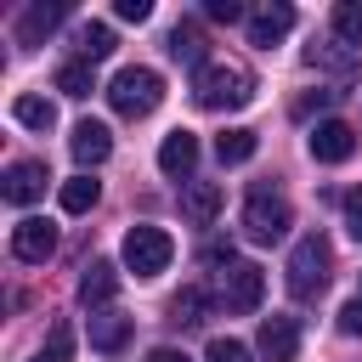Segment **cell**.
<instances>
[{
  "instance_id": "f546056e",
  "label": "cell",
  "mask_w": 362,
  "mask_h": 362,
  "mask_svg": "<svg viewBox=\"0 0 362 362\" xmlns=\"http://www.w3.org/2000/svg\"><path fill=\"white\" fill-rule=\"evenodd\" d=\"M339 334H351V339H356V334H362V294H356V300H345V305H339Z\"/></svg>"
},
{
  "instance_id": "44dd1931",
  "label": "cell",
  "mask_w": 362,
  "mask_h": 362,
  "mask_svg": "<svg viewBox=\"0 0 362 362\" xmlns=\"http://www.w3.org/2000/svg\"><path fill=\"white\" fill-rule=\"evenodd\" d=\"M11 119L28 124V130H51V124H57V107H51L45 96H17V102H11Z\"/></svg>"
},
{
  "instance_id": "4316f807",
  "label": "cell",
  "mask_w": 362,
  "mask_h": 362,
  "mask_svg": "<svg viewBox=\"0 0 362 362\" xmlns=\"http://www.w3.org/2000/svg\"><path fill=\"white\" fill-rule=\"evenodd\" d=\"M68 351H74V328H68V322H51V339H45V351H34L28 362H68Z\"/></svg>"
},
{
  "instance_id": "30bf717a",
  "label": "cell",
  "mask_w": 362,
  "mask_h": 362,
  "mask_svg": "<svg viewBox=\"0 0 362 362\" xmlns=\"http://www.w3.org/2000/svg\"><path fill=\"white\" fill-rule=\"evenodd\" d=\"M255 345H260L266 362H294V351H300V317H277V311H272V317L260 322Z\"/></svg>"
},
{
  "instance_id": "52a82bcc",
  "label": "cell",
  "mask_w": 362,
  "mask_h": 362,
  "mask_svg": "<svg viewBox=\"0 0 362 362\" xmlns=\"http://www.w3.org/2000/svg\"><path fill=\"white\" fill-rule=\"evenodd\" d=\"M305 147H311L317 164H345V158L356 153V130H351L345 119H322V124H311Z\"/></svg>"
},
{
  "instance_id": "1f68e13d",
  "label": "cell",
  "mask_w": 362,
  "mask_h": 362,
  "mask_svg": "<svg viewBox=\"0 0 362 362\" xmlns=\"http://www.w3.org/2000/svg\"><path fill=\"white\" fill-rule=\"evenodd\" d=\"M147 11H153V0H119V17L124 23H147Z\"/></svg>"
},
{
  "instance_id": "d6986e66",
  "label": "cell",
  "mask_w": 362,
  "mask_h": 362,
  "mask_svg": "<svg viewBox=\"0 0 362 362\" xmlns=\"http://www.w3.org/2000/svg\"><path fill=\"white\" fill-rule=\"evenodd\" d=\"M170 57L204 68V28H198V23H175V28H170Z\"/></svg>"
},
{
  "instance_id": "d6a6232c",
  "label": "cell",
  "mask_w": 362,
  "mask_h": 362,
  "mask_svg": "<svg viewBox=\"0 0 362 362\" xmlns=\"http://www.w3.org/2000/svg\"><path fill=\"white\" fill-rule=\"evenodd\" d=\"M334 102V90H317V96H305V102H294V113L300 119H311V107H328Z\"/></svg>"
},
{
  "instance_id": "ffe728a7",
  "label": "cell",
  "mask_w": 362,
  "mask_h": 362,
  "mask_svg": "<svg viewBox=\"0 0 362 362\" xmlns=\"http://www.w3.org/2000/svg\"><path fill=\"white\" fill-rule=\"evenodd\" d=\"M305 62H311V68H328V74H356V51H351L345 40H334V45H311Z\"/></svg>"
},
{
  "instance_id": "8992f818",
  "label": "cell",
  "mask_w": 362,
  "mask_h": 362,
  "mask_svg": "<svg viewBox=\"0 0 362 362\" xmlns=\"http://www.w3.org/2000/svg\"><path fill=\"white\" fill-rule=\"evenodd\" d=\"M215 288H221L226 311H255L260 294H266V272L255 260H232L226 272H215Z\"/></svg>"
},
{
  "instance_id": "8fae6325",
  "label": "cell",
  "mask_w": 362,
  "mask_h": 362,
  "mask_svg": "<svg viewBox=\"0 0 362 362\" xmlns=\"http://www.w3.org/2000/svg\"><path fill=\"white\" fill-rule=\"evenodd\" d=\"M288 28H294V6L288 0H266L260 11H249V45H266L272 51Z\"/></svg>"
},
{
  "instance_id": "ac0fdd59",
  "label": "cell",
  "mask_w": 362,
  "mask_h": 362,
  "mask_svg": "<svg viewBox=\"0 0 362 362\" xmlns=\"http://www.w3.org/2000/svg\"><path fill=\"white\" fill-rule=\"evenodd\" d=\"M74 51H79V62H102V57L113 51V28H107V23H85V28L74 34Z\"/></svg>"
},
{
  "instance_id": "2e32d148",
  "label": "cell",
  "mask_w": 362,
  "mask_h": 362,
  "mask_svg": "<svg viewBox=\"0 0 362 362\" xmlns=\"http://www.w3.org/2000/svg\"><path fill=\"white\" fill-rule=\"evenodd\" d=\"M124 339H130V317H119V311H90V345H96V351H124Z\"/></svg>"
},
{
  "instance_id": "83f0119b",
  "label": "cell",
  "mask_w": 362,
  "mask_h": 362,
  "mask_svg": "<svg viewBox=\"0 0 362 362\" xmlns=\"http://www.w3.org/2000/svg\"><path fill=\"white\" fill-rule=\"evenodd\" d=\"M204 362H249V345H238V339H209Z\"/></svg>"
},
{
  "instance_id": "7402d4cb",
  "label": "cell",
  "mask_w": 362,
  "mask_h": 362,
  "mask_svg": "<svg viewBox=\"0 0 362 362\" xmlns=\"http://www.w3.org/2000/svg\"><path fill=\"white\" fill-rule=\"evenodd\" d=\"M215 153H221V164H243V158H255V130H243V124L221 130V136H215Z\"/></svg>"
},
{
  "instance_id": "836d02e7",
  "label": "cell",
  "mask_w": 362,
  "mask_h": 362,
  "mask_svg": "<svg viewBox=\"0 0 362 362\" xmlns=\"http://www.w3.org/2000/svg\"><path fill=\"white\" fill-rule=\"evenodd\" d=\"M147 362H192V356L175 351V345H158V351H147Z\"/></svg>"
},
{
  "instance_id": "603a6c76",
  "label": "cell",
  "mask_w": 362,
  "mask_h": 362,
  "mask_svg": "<svg viewBox=\"0 0 362 362\" xmlns=\"http://www.w3.org/2000/svg\"><path fill=\"white\" fill-rule=\"evenodd\" d=\"M57 198H62V209H68V215H85V209L102 198V181H90V175H74V181H62V192H57Z\"/></svg>"
},
{
  "instance_id": "7a4b0ae2",
  "label": "cell",
  "mask_w": 362,
  "mask_h": 362,
  "mask_svg": "<svg viewBox=\"0 0 362 362\" xmlns=\"http://www.w3.org/2000/svg\"><path fill=\"white\" fill-rule=\"evenodd\" d=\"M288 294L294 300H317L322 288H328V272H334V249H328V238L322 232H305L294 249H288Z\"/></svg>"
},
{
  "instance_id": "cb8c5ba5",
  "label": "cell",
  "mask_w": 362,
  "mask_h": 362,
  "mask_svg": "<svg viewBox=\"0 0 362 362\" xmlns=\"http://www.w3.org/2000/svg\"><path fill=\"white\" fill-rule=\"evenodd\" d=\"M328 23H334V40L362 45V0H339V6L328 11Z\"/></svg>"
},
{
  "instance_id": "5bb4252c",
  "label": "cell",
  "mask_w": 362,
  "mask_h": 362,
  "mask_svg": "<svg viewBox=\"0 0 362 362\" xmlns=\"http://www.w3.org/2000/svg\"><path fill=\"white\" fill-rule=\"evenodd\" d=\"M181 215H187L192 226H209V221L221 215V187H215V181H187V187H181Z\"/></svg>"
},
{
  "instance_id": "4dcf8cb0",
  "label": "cell",
  "mask_w": 362,
  "mask_h": 362,
  "mask_svg": "<svg viewBox=\"0 0 362 362\" xmlns=\"http://www.w3.org/2000/svg\"><path fill=\"white\" fill-rule=\"evenodd\" d=\"M204 11H209V17H215V23H243V17H249V11H243V6H238V0H209V6H204Z\"/></svg>"
},
{
  "instance_id": "7c38bea8",
  "label": "cell",
  "mask_w": 362,
  "mask_h": 362,
  "mask_svg": "<svg viewBox=\"0 0 362 362\" xmlns=\"http://www.w3.org/2000/svg\"><path fill=\"white\" fill-rule=\"evenodd\" d=\"M68 147H74V158H79V175H85V170H96V164L113 153V130H107L102 119H79Z\"/></svg>"
},
{
  "instance_id": "9a60e30c",
  "label": "cell",
  "mask_w": 362,
  "mask_h": 362,
  "mask_svg": "<svg viewBox=\"0 0 362 362\" xmlns=\"http://www.w3.org/2000/svg\"><path fill=\"white\" fill-rule=\"evenodd\" d=\"M113 288H119L113 260H90V266H85V277H79V300L96 311V305H107V300H113Z\"/></svg>"
},
{
  "instance_id": "d4e9b609",
  "label": "cell",
  "mask_w": 362,
  "mask_h": 362,
  "mask_svg": "<svg viewBox=\"0 0 362 362\" xmlns=\"http://www.w3.org/2000/svg\"><path fill=\"white\" fill-rule=\"evenodd\" d=\"M57 90H62V96H90V90H96L90 62H62V68H57Z\"/></svg>"
},
{
  "instance_id": "5b68a950",
  "label": "cell",
  "mask_w": 362,
  "mask_h": 362,
  "mask_svg": "<svg viewBox=\"0 0 362 362\" xmlns=\"http://www.w3.org/2000/svg\"><path fill=\"white\" fill-rule=\"evenodd\" d=\"M170 260H175V238L164 226H130L124 232V266L136 277H158Z\"/></svg>"
},
{
  "instance_id": "e0dca14e",
  "label": "cell",
  "mask_w": 362,
  "mask_h": 362,
  "mask_svg": "<svg viewBox=\"0 0 362 362\" xmlns=\"http://www.w3.org/2000/svg\"><path fill=\"white\" fill-rule=\"evenodd\" d=\"M62 17H68V6H28V11H23V23H17V40H23V45H40Z\"/></svg>"
},
{
  "instance_id": "ba28073f",
  "label": "cell",
  "mask_w": 362,
  "mask_h": 362,
  "mask_svg": "<svg viewBox=\"0 0 362 362\" xmlns=\"http://www.w3.org/2000/svg\"><path fill=\"white\" fill-rule=\"evenodd\" d=\"M45 181H51V175H45V164H40V158H17V164H6L0 192H6V204H17V209H23V204H34V198L45 192Z\"/></svg>"
},
{
  "instance_id": "6da1fadb",
  "label": "cell",
  "mask_w": 362,
  "mask_h": 362,
  "mask_svg": "<svg viewBox=\"0 0 362 362\" xmlns=\"http://www.w3.org/2000/svg\"><path fill=\"white\" fill-rule=\"evenodd\" d=\"M192 102H198V107H209V113L249 107V102H255V74H249L243 62H232V57L204 62V68L192 74Z\"/></svg>"
},
{
  "instance_id": "484cf974",
  "label": "cell",
  "mask_w": 362,
  "mask_h": 362,
  "mask_svg": "<svg viewBox=\"0 0 362 362\" xmlns=\"http://www.w3.org/2000/svg\"><path fill=\"white\" fill-rule=\"evenodd\" d=\"M204 305H209V294H204V288H181V294L170 300V317L192 328V322H204Z\"/></svg>"
},
{
  "instance_id": "277c9868",
  "label": "cell",
  "mask_w": 362,
  "mask_h": 362,
  "mask_svg": "<svg viewBox=\"0 0 362 362\" xmlns=\"http://www.w3.org/2000/svg\"><path fill=\"white\" fill-rule=\"evenodd\" d=\"M288 226H294L288 198L272 192V187H255L249 204H243V238L249 243H277V238H288Z\"/></svg>"
},
{
  "instance_id": "3957f363",
  "label": "cell",
  "mask_w": 362,
  "mask_h": 362,
  "mask_svg": "<svg viewBox=\"0 0 362 362\" xmlns=\"http://www.w3.org/2000/svg\"><path fill=\"white\" fill-rule=\"evenodd\" d=\"M107 102H113V113H124V119H147V113L164 102V79H158L153 68H119L113 85H107Z\"/></svg>"
},
{
  "instance_id": "4fadbf2b",
  "label": "cell",
  "mask_w": 362,
  "mask_h": 362,
  "mask_svg": "<svg viewBox=\"0 0 362 362\" xmlns=\"http://www.w3.org/2000/svg\"><path fill=\"white\" fill-rule=\"evenodd\" d=\"M158 170L192 181V170H198V136H192V130H170V136L158 141Z\"/></svg>"
},
{
  "instance_id": "f1b7e54d",
  "label": "cell",
  "mask_w": 362,
  "mask_h": 362,
  "mask_svg": "<svg viewBox=\"0 0 362 362\" xmlns=\"http://www.w3.org/2000/svg\"><path fill=\"white\" fill-rule=\"evenodd\" d=\"M339 209H345V232L362 243V187H356V192H345V204H339Z\"/></svg>"
},
{
  "instance_id": "9c48e42d",
  "label": "cell",
  "mask_w": 362,
  "mask_h": 362,
  "mask_svg": "<svg viewBox=\"0 0 362 362\" xmlns=\"http://www.w3.org/2000/svg\"><path fill=\"white\" fill-rule=\"evenodd\" d=\"M51 249H57V226H51V221H40V215H23V221L11 226V255H17V260L40 266Z\"/></svg>"
}]
</instances>
